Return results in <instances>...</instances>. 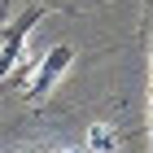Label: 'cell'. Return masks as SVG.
Returning <instances> with one entry per match:
<instances>
[{
	"label": "cell",
	"instance_id": "cell-2",
	"mask_svg": "<svg viewBox=\"0 0 153 153\" xmlns=\"http://www.w3.org/2000/svg\"><path fill=\"white\" fill-rule=\"evenodd\" d=\"M70 61H74V48H70V44H57V48H53V53H48V57H44V61L35 66V70L26 74V96H31V101L48 96V88L57 83V74L66 70Z\"/></svg>",
	"mask_w": 153,
	"mask_h": 153
},
{
	"label": "cell",
	"instance_id": "cell-4",
	"mask_svg": "<svg viewBox=\"0 0 153 153\" xmlns=\"http://www.w3.org/2000/svg\"><path fill=\"white\" fill-rule=\"evenodd\" d=\"M114 140H118V136H114L109 127H101V123L88 131V144H92V153H109V144H114Z\"/></svg>",
	"mask_w": 153,
	"mask_h": 153
},
{
	"label": "cell",
	"instance_id": "cell-1",
	"mask_svg": "<svg viewBox=\"0 0 153 153\" xmlns=\"http://www.w3.org/2000/svg\"><path fill=\"white\" fill-rule=\"evenodd\" d=\"M44 13H48L44 4H31V9H22L18 18H4V13H0V79L13 70V61L22 57V48H26V31H31Z\"/></svg>",
	"mask_w": 153,
	"mask_h": 153
},
{
	"label": "cell",
	"instance_id": "cell-3",
	"mask_svg": "<svg viewBox=\"0 0 153 153\" xmlns=\"http://www.w3.org/2000/svg\"><path fill=\"white\" fill-rule=\"evenodd\" d=\"M140 35H144V48H149V74H153V0L144 4V26H140ZM149 136H153V79H149Z\"/></svg>",
	"mask_w": 153,
	"mask_h": 153
},
{
	"label": "cell",
	"instance_id": "cell-5",
	"mask_svg": "<svg viewBox=\"0 0 153 153\" xmlns=\"http://www.w3.org/2000/svg\"><path fill=\"white\" fill-rule=\"evenodd\" d=\"M22 153H79V149H57V144H48V149H22Z\"/></svg>",
	"mask_w": 153,
	"mask_h": 153
}]
</instances>
